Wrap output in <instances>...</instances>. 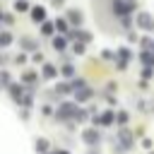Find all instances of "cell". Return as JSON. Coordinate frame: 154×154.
<instances>
[{"label": "cell", "instance_id": "1", "mask_svg": "<svg viewBox=\"0 0 154 154\" xmlns=\"http://www.w3.org/2000/svg\"><path fill=\"white\" fill-rule=\"evenodd\" d=\"M75 113H77V106L70 103V101H65V103L58 106V118H60V120H65V118H75Z\"/></svg>", "mask_w": 154, "mask_h": 154}, {"label": "cell", "instance_id": "2", "mask_svg": "<svg viewBox=\"0 0 154 154\" xmlns=\"http://www.w3.org/2000/svg\"><path fill=\"white\" fill-rule=\"evenodd\" d=\"M137 26H140V29H147V31H152V29H154V19H152V14H147V12H140V14H137Z\"/></svg>", "mask_w": 154, "mask_h": 154}, {"label": "cell", "instance_id": "3", "mask_svg": "<svg viewBox=\"0 0 154 154\" xmlns=\"http://www.w3.org/2000/svg\"><path fill=\"white\" fill-rule=\"evenodd\" d=\"M132 7H135L132 0H113V10H116L118 14H128Z\"/></svg>", "mask_w": 154, "mask_h": 154}, {"label": "cell", "instance_id": "4", "mask_svg": "<svg viewBox=\"0 0 154 154\" xmlns=\"http://www.w3.org/2000/svg\"><path fill=\"white\" fill-rule=\"evenodd\" d=\"M82 140H84L87 144H94V142H99V132H96L94 128H89V130L82 132Z\"/></svg>", "mask_w": 154, "mask_h": 154}, {"label": "cell", "instance_id": "5", "mask_svg": "<svg viewBox=\"0 0 154 154\" xmlns=\"http://www.w3.org/2000/svg\"><path fill=\"white\" fill-rule=\"evenodd\" d=\"M118 140H120V144H123L125 149L132 144V137H130V132H128V130H120V132H118Z\"/></svg>", "mask_w": 154, "mask_h": 154}, {"label": "cell", "instance_id": "6", "mask_svg": "<svg viewBox=\"0 0 154 154\" xmlns=\"http://www.w3.org/2000/svg\"><path fill=\"white\" fill-rule=\"evenodd\" d=\"M31 17H34V22L38 24V22L46 19V10H43V7H34V10H31Z\"/></svg>", "mask_w": 154, "mask_h": 154}, {"label": "cell", "instance_id": "7", "mask_svg": "<svg viewBox=\"0 0 154 154\" xmlns=\"http://www.w3.org/2000/svg\"><path fill=\"white\" fill-rule=\"evenodd\" d=\"M67 19H70L72 24H79V22H82V12H79V10H70V12H67Z\"/></svg>", "mask_w": 154, "mask_h": 154}, {"label": "cell", "instance_id": "8", "mask_svg": "<svg viewBox=\"0 0 154 154\" xmlns=\"http://www.w3.org/2000/svg\"><path fill=\"white\" fill-rule=\"evenodd\" d=\"M75 96H77V101H89V99H91V89H87V87H84V89H79Z\"/></svg>", "mask_w": 154, "mask_h": 154}, {"label": "cell", "instance_id": "9", "mask_svg": "<svg viewBox=\"0 0 154 154\" xmlns=\"http://www.w3.org/2000/svg\"><path fill=\"white\" fill-rule=\"evenodd\" d=\"M55 75H58V70H55L53 65H43V77H46V79H53Z\"/></svg>", "mask_w": 154, "mask_h": 154}, {"label": "cell", "instance_id": "10", "mask_svg": "<svg viewBox=\"0 0 154 154\" xmlns=\"http://www.w3.org/2000/svg\"><path fill=\"white\" fill-rule=\"evenodd\" d=\"M10 94H12V99H14V101H19V99H22V87L10 84Z\"/></svg>", "mask_w": 154, "mask_h": 154}, {"label": "cell", "instance_id": "11", "mask_svg": "<svg viewBox=\"0 0 154 154\" xmlns=\"http://www.w3.org/2000/svg\"><path fill=\"white\" fill-rule=\"evenodd\" d=\"M10 43H12V34H7V31H2V34H0V46L5 48V46H10Z\"/></svg>", "mask_w": 154, "mask_h": 154}, {"label": "cell", "instance_id": "12", "mask_svg": "<svg viewBox=\"0 0 154 154\" xmlns=\"http://www.w3.org/2000/svg\"><path fill=\"white\" fill-rule=\"evenodd\" d=\"M53 48H55V51H63V48H65V38H63V36H55V38H53Z\"/></svg>", "mask_w": 154, "mask_h": 154}, {"label": "cell", "instance_id": "13", "mask_svg": "<svg viewBox=\"0 0 154 154\" xmlns=\"http://www.w3.org/2000/svg\"><path fill=\"white\" fill-rule=\"evenodd\" d=\"M96 123H103V125H108V123H113V113H103V118H99Z\"/></svg>", "mask_w": 154, "mask_h": 154}, {"label": "cell", "instance_id": "14", "mask_svg": "<svg viewBox=\"0 0 154 154\" xmlns=\"http://www.w3.org/2000/svg\"><path fill=\"white\" fill-rule=\"evenodd\" d=\"M22 48H26V51H31V48H36V43H34L31 38H24V41H22Z\"/></svg>", "mask_w": 154, "mask_h": 154}, {"label": "cell", "instance_id": "15", "mask_svg": "<svg viewBox=\"0 0 154 154\" xmlns=\"http://www.w3.org/2000/svg\"><path fill=\"white\" fill-rule=\"evenodd\" d=\"M70 89H72L70 84H58V87H55V91H58V94H67Z\"/></svg>", "mask_w": 154, "mask_h": 154}, {"label": "cell", "instance_id": "16", "mask_svg": "<svg viewBox=\"0 0 154 154\" xmlns=\"http://www.w3.org/2000/svg\"><path fill=\"white\" fill-rule=\"evenodd\" d=\"M142 60L147 65H154V53H142Z\"/></svg>", "mask_w": 154, "mask_h": 154}, {"label": "cell", "instance_id": "17", "mask_svg": "<svg viewBox=\"0 0 154 154\" xmlns=\"http://www.w3.org/2000/svg\"><path fill=\"white\" fill-rule=\"evenodd\" d=\"M36 149H38V152H46V149H48V142H46V140H38V142H36Z\"/></svg>", "mask_w": 154, "mask_h": 154}, {"label": "cell", "instance_id": "18", "mask_svg": "<svg viewBox=\"0 0 154 154\" xmlns=\"http://www.w3.org/2000/svg\"><path fill=\"white\" fill-rule=\"evenodd\" d=\"M63 75H65V77H72V75H75V70H72L70 65H65V67H63Z\"/></svg>", "mask_w": 154, "mask_h": 154}, {"label": "cell", "instance_id": "19", "mask_svg": "<svg viewBox=\"0 0 154 154\" xmlns=\"http://www.w3.org/2000/svg\"><path fill=\"white\" fill-rule=\"evenodd\" d=\"M75 120H87V111H77L75 113Z\"/></svg>", "mask_w": 154, "mask_h": 154}, {"label": "cell", "instance_id": "20", "mask_svg": "<svg viewBox=\"0 0 154 154\" xmlns=\"http://www.w3.org/2000/svg\"><path fill=\"white\" fill-rule=\"evenodd\" d=\"M0 84H10V75L7 72H0Z\"/></svg>", "mask_w": 154, "mask_h": 154}, {"label": "cell", "instance_id": "21", "mask_svg": "<svg viewBox=\"0 0 154 154\" xmlns=\"http://www.w3.org/2000/svg\"><path fill=\"white\" fill-rule=\"evenodd\" d=\"M17 10H19V12H24V10H29V5H26L24 0H19V2H17Z\"/></svg>", "mask_w": 154, "mask_h": 154}, {"label": "cell", "instance_id": "22", "mask_svg": "<svg viewBox=\"0 0 154 154\" xmlns=\"http://www.w3.org/2000/svg\"><path fill=\"white\" fill-rule=\"evenodd\" d=\"M55 26H58V29H60V31H65V29H67V24H65V22H63V19H55Z\"/></svg>", "mask_w": 154, "mask_h": 154}, {"label": "cell", "instance_id": "23", "mask_svg": "<svg viewBox=\"0 0 154 154\" xmlns=\"http://www.w3.org/2000/svg\"><path fill=\"white\" fill-rule=\"evenodd\" d=\"M41 31H43V34H51V31H53V24H48V22H46V24L41 26Z\"/></svg>", "mask_w": 154, "mask_h": 154}, {"label": "cell", "instance_id": "24", "mask_svg": "<svg viewBox=\"0 0 154 154\" xmlns=\"http://www.w3.org/2000/svg\"><path fill=\"white\" fill-rule=\"evenodd\" d=\"M34 79H36V75H34V72H26V75H24V82H29V84H31Z\"/></svg>", "mask_w": 154, "mask_h": 154}, {"label": "cell", "instance_id": "25", "mask_svg": "<svg viewBox=\"0 0 154 154\" xmlns=\"http://www.w3.org/2000/svg\"><path fill=\"white\" fill-rule=\"evenodd\" d=\"M75 53H84V43H75Z\"/></svg>", "mask_w": 154, "mask_h": 154}, {"label": "cell", "instance_id": "26", "mask_svg": "<svg viewBox=\"0 0 154 154\" xmlns=\"http://www.w3.org/2000/svg\"><path fill=\"white\" fill-rule=\"evenodd\" d=\"M120 55H123V60H128V58H130V51H128V48H120Z\"/></svg>", "mask_w": 154, "mask_h": 154}, {"label": "cell", "instance_id": "27", "mask_svg": "<svg viewBox=\"0 0 154 154\" xmlns=\"http://www.w3.org/2000/svg\"><path fill=\"white\" fill-rule=\"evenodd\" d=\"M118 123H128V113H118Z\"/></svg>", "mask_w": 154, "mask_h": 154}, {"label": "cell", "instance_id": "28", "mask_svg": "<svg viewBox=\"0 0 154 154\" xmlns=\"http://www.w3.org/2000/svg\"><path fill=\"white\" fill-rule=\"evenodd\" d=\"M63 2H65V0H53V5H55V7H58V5H63Z\"/></svg>", "mask_w": 154, "mask_h": 154}, {"label": "cell", "instance_id": "29", "mask_svg": "<svg viewBox=\"0 0 154 154\" xmlns=\"http://www.w3.org/2000/svg\"><path fill=\"white\" fill-rule=\"evenodd\" d=\"M2 63H5V55H2V53H0V65H2Z\"/></svg>", "mask_w": 154, "mask_h": 154}, {"label": "cell", "instance_id": "30", "mask_svg": "<svg viewBox=\"0 0 154 154\" xmlns=\"http://www.w3.org/2000/svg\"><path fill=\"white\" fill-rule=\"evenodd\" d=\"M53 154H67V152H53Z\"/></svg>", "mask_w": 154, "mask_h": 154}, {"label": "cell", "instance_id": "31", "mask_svg": "<svg viewBox=\"0 0 154 154\" xmlns=\"http://www.w3.org/2000/svg\"><path fill=\"white\" fill-rule=\"evenodd\" d=\"M87 154H96V152H87Z\"/></svg>", "mask_w": 154, "mask_h": 154}]
</instances>
